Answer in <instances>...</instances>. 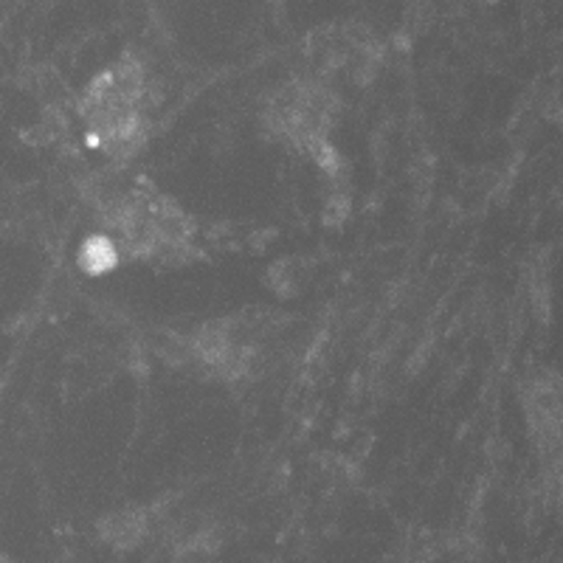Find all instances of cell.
Segmentation results:
<instances>
[]
</instances>
